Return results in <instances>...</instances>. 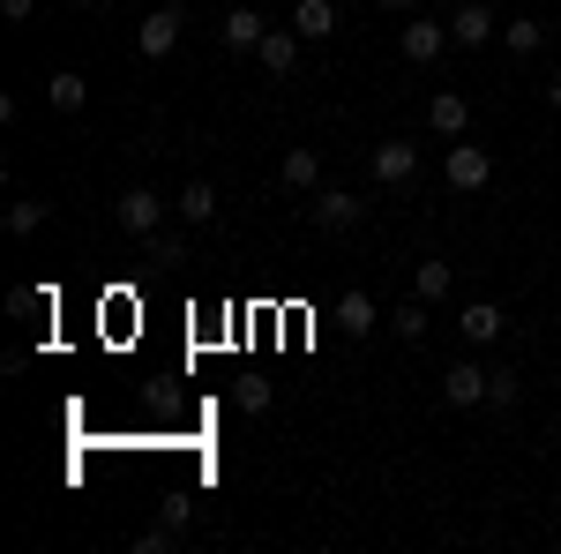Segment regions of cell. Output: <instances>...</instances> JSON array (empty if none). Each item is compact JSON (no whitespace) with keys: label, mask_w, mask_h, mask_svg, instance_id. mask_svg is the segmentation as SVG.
Here are the masks:
<instances>
[{"label":"cell","mask_w":561,"mask_h":554,"mask_svg":"<svg viewBox=\"0 0 561 554\" xmlns=\"http://www.w3.org/2000/svg\"><path fill=\"white\" fill-rule=\"evenodd\" d=\"M442 180H449L457 195H479V188L494 180V158H486L479 143H449V158H442Z\"/></svg>","instance_id":"obj_1"},{"label":"cell","mask_w":561,"mask_h":554,"mask_svg":"<svg viewBox=\"0 0 561 554\" xmlns=\"http://www.w3.org/2000/svg\"><path fill=\"white\" fill-rule=\"evenodd\" d=\"M113 211H121V225H128L135 240H150V233L165 225V195H158V188H128V195H121Z\"/></svg>","instance_id":"obj_2"},{"label":"cell","mask_w":561,"mask_h":554,"mask_svg":"<svg viewBox=\"0 0 561 554\" xmlns=\"http://www.w3.org/2000/svg\"><path fill=\"white\" fill-rule=\"evenodd\" d=\"M173 45H180V8H150L142 31H135V53H142V60H165Z\"/></svg>","instance_id":"obj_3"},{"label":"cell","mask_w":561,"mask_h":554,"mask_svg":"<svg viewBox=\"0 0 561 554\" xmlns=\"http://www.w3.org/2000/svg\"><path fill=\"white\" fill-rule=\"evenodd\" d=\"M442 45H449V23H420V15H404V60H412V68H434Z\"/></svg>","instance_id":"obj_4"},{"label":"cell","mask_w":561,"mask_h":554,"mask_svg":"<svg viewBox=\"0 0 561 554\" xmlns=\"http://www.w3.org/2000/svg\"><path fill=\"white\" fill-rule=\"evenodd\" d=\"M465 121H472V98H465V90H434L427 98V128L434 135H465Z\"/></svg>","instance_id":"obj_5"},{"label":"cell","mask_w":561,"mask_h":554,"mask_svg":"<svg viewBox=\"0 0 561 554\" xmlns=\"http://www.w3.org/2000/svg\"><path fill=\"white\" fill-rule=\"evenodd\" d=\"M300 31H262V45H255V60L262 68H270V76H293V68H300Z\"/></svg>","instance_id":"obj_6"},{"label":"cell","mask_w":561,"mask_h":554,"mask_svg":"<svg viewBox=\"0 0 561 554\" xmlns=\"http://www.w3.org/2000/svg\"><path fill=\"white\" fill-rule=\"evenodd\" d=\"M449 38H457V45H486V38H502V23H494V8L465 0V8L449 15Z\"/></svg>","instance_id":"obj_7"},{"label":"cell","mask_w":561,"mask_h":554,"mask_svg":"<svg viewBox=\"0 0 561 554\" xmlns=\"http://www.w3.org/2000/svg\"><path fill=\"white\" fill-rule=\"evenodd\" d=\"M359 211H367V203H352L345 188H314V225H322V233H345V225H359Z\"/></svg>","instance_id":"obj_8"},{"label":"cell","mask_w":561,"mask_h":554,"mask_svg":"<svg viewBox=\"0 0 561 554\" xmlns=\"http://www.w3.org/2000/svg\"><path fill=\"white\" fill-rule=\"evenodd\" d=\"M457 330H465V344H494L502 330H510V315H502L494 299H472V307L457 315Z\"/></svg>","instance_id":"obj_9"},{"label":"cell","mask_w":561,"mask_h":554,"mask_svg":"<svg viewBox=\"0 0 561 554\" xmlns=\"http://www.w3.org/2000/svg\"><path fill=\"white\" fill-rule=\"evenodd\" d=\"M442 397L465 412V405H486V368H472V360H457L449 375H442Z\"/></svg>","instance_id":"obj_10"},{"label":"cell","mask_w":561,"mask_h":554,"mask_svg":"<svg viewBox=\"0 0 561 554\" xmlns=\"http://www.w3.org/2000/svg\"><path fill=\"white\" fill-rule=\"evenodd\" d=\"M367 166H375L382 188H397V180H412V172H420V150H412V143H375V158H367Z\"/></svg>","instance_id":"obj_11"},{"label":"cell","mask_w":561,"mask_h":554,"mask_svg":"<svg viewBox=\"0 0 561 554\" xmlns=\"http://www.w3.org/2000/svg\"><path fill=\"white\" fill-rule=\"evenodd\" d=\"M277 180H285V188H293V195H314V188H322V150H285V166H277Z\"/></svg>","instance_id":"obj_12"},{"label":"cell","mask_w":561,"mask_h":554,"mask_svg":"<svg viewBox=\"0 0 561 554\" xmlns=\"http://www.w3.org/2000/svg\"><path fill=\"white\" fill-rule=\"evenodd\" d=\"M262 31H270V23H262L255 8H225V45H232V53H255Z\"/></svg>","instance_id":"obj_13"},{"label":"cell","mask_w":561,"mask_h":554,"mask_svg":"<svg viewBox=\"0 0 561 554\" xmlns=\"http://www.w3.org/2000/svg\"><path fill=\"white\" fill-rule=\"evenodd\" d=\"M293 31H300L307 45L330 38V31H337V8H330V0H300V8H293Z\"/></svg>","instance_id":"obj_14"},{"label":"cell","mask_w":561,"mask_h":554,"mask_svg":"<svg viewBox=\"0 0 561 554\" xmlns=\"http://www.w3.org/2000/svg\"><path fill=\"white\" fill-rule=\"evenodd\" d=\"M180 217H187V225H210L217 217V188L210 180H187V188H180V203H173Z\"/></svg>","instance_id":"obj_15"},{"label":"cell","mask_w":561,"mask_h":554,"mask_svg":"<svg viewBox=\"0 0 561 554\" xmlns=\"http://www.w3.org/2000/svg\"><path fill=\"white\" fill-rule=\"evenodd\" d=\"M337 323H345V338H367V330H375V299L352 285V293L337 299Z\"/></svg>","instance_id":"obj_16"},{"label":"cell","mask_w":561,"mask_h":554,"mask_svg":"<svg viewBox=\"0 0 561 554\" xmlns=\"http://www.w3.org/2000/svg\"><path fill=\"white\" fill-rule=\"evenodd\" d=\"M449 285H457V270H449V262H442V256H427V262H420V270H412V293H420V299H442V293H449Z\"/></svg>","instance_id":"obj_17"},{"label":"cell","mask_w":561,"mask_h":554,"mask_svg":"<svg viewBox=\"0 0 561 554\" xmlns=\"http://www.w3.org/2000/svg\"><path fill=\"white\" fill-rule=\"evenodd\" d=\"M389 323H397V338H404V344H420V338H427V299H404Z\"/></svg>","instance_id":"obj_18"},{"label":"cell","mask_w":561,"mask_h":554,"mask_svg":"<svg viewBox=\"0 0 561 554\" xmlns=\"http://www.w3.org/2000/svg\"><path fill=\"white\" fill-rule=\"evenodd\" d=\"M502 45H510L517 60H531V53L547 45V31H539V23H502Z\"/></svg>","instance_id":"obj_19"},{"label":"cell","mask_w":561,"mask_h":554,"mask_svg":"<svg viewBox=\"0 0 561 554\" xmlns=\"http://www.w3.org/2000/svg\"><path fill=\"white\" fill-rule=\"evenodd\" d=\"M45 98H53V113H83V76H53Z\"/></svg>","instance_id":"obj_20"},{"label":"cell","mask_w":561,"mask_h":554,"mask_svg":"<svg viewBox=\"0 0 561 554\" xmlns=\"http://www.w3.org/2000/svg\"><path fill=\"white\" fill-rule=\"evenodd\" d=\"M142 248H150V262H165V270H173V262H187V240H180V233H165V225H158Z\"/></svg>","instance_id":"obj_21"},{"label":"cell","mask_w":561,"mask_h":554,"mask_svg":"<svg viewBox=\"0 0 561 554\" xmlns=\"http://www.w3.org/2000/svg\"><path fill=\"white\" fill-rule=\"evenodd\" d=\"M517 368H486V405H517Z\"/></svg>","instance_id":"obj_22"},{"label":"cell","mask_w":561,"mask_h":554,"mask_svg":"<svg viewBox=\"0 0 561 554\" xmlns=\"http://www.w3.org/2000/svg\"><path fill=\"white\" fill-rule=\"evenodd\" d=\"M38 225H45V203H31V195L8 203V233H38Z\"/></svg>","instance_id":"obj_23"},{"label":"cell","mask_w":561,"mask_h":554,"mask_svg":"<svg viewBox=\"0 0 561 554\" xmlns=\"http://www.w3.org/2000/svg\"><path fill=\"white\" fill-rule=\"evenodd\" d=\"M232 397H240V412H270V383H262V375H248Z\"/></svg>","instance_id":"obj_24"},{"label":"cell","mask_w":561,"mask_h":554,"mask_svg":"<svg viewBox=\"0 0 561 554\" xmlns=\"http://www.w3.org/2000/svg\"><path fill=\"white\" fill-rule=\"evenodd\" d=\"M31 8H38V0H0V15H8V23H23Z\"/></svg>","instance_id":"obj_25"},{"label":"cell","mask_w":561,"mask_h":554,"mask_svg":"<svg viewBox=\"0 0 561 554\" xmlns=\"http://www.w3.org/2000/svg\"><path fill=\"white\" fill-rule=\"evenodd\" d=\"M547 105H554V113H561V76H547Z\"/></svg>","instance_id":"obj_26"},{"label":"cell","mask_w":561,"mask_h":554,"mask_svg":"<svg viewBox=\"0 0 561 554\" xmlns=\"http://www.w3.org/2000/svg\"><path fill=\"white\" fill-rule=\"evenodd\" d=\"M382 8H397V15H412V8H420V0H382Z\"/></svg>","instance_id":"obj_27"},{"label":"cell","mask_w":561,"mask_h":554,"mask_svg":"<svg viewBox=\"0 0 561 554\" xmlns=\"http://www.w3.org/2000/svg\"><path fill=\"white\" fill-rule=\"evenodd\" d=\"M76 8H98V0H76Z\"/></svg>","instance_id":"obj_28"}]
</instances>
